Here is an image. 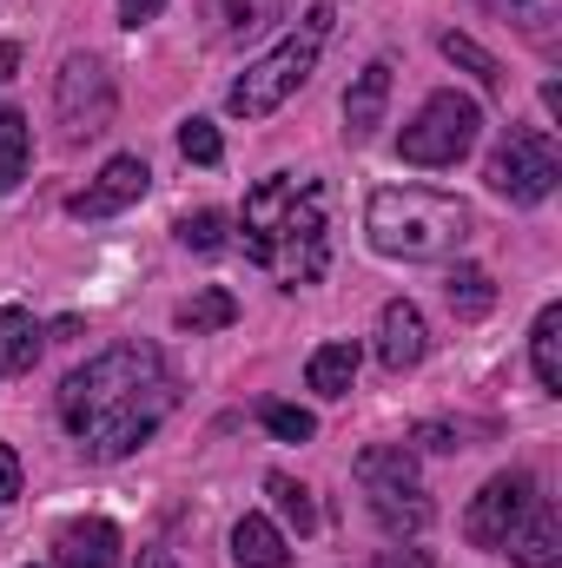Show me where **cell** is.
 <instances>
[{"instance_id": "obj_1", "label": "cell", "mask_w": 562, "mask_h": 568, "mask_svg": "<svg viewBox=\"0 0 562 568\" xmlns=\"http://www.w3.org/2000/svg\"><path fill=\"white\" fill-rule=\"evenodd\" d=\"M172 410H179V384L152 344H113L80 371H67L60 384V424L73 429V443L93 463L133 456Z\"/></svg>"}, {"instance_id": "obj_2", "label": "cell", "mask_w": 562, "mask_h": 568, "mask_svg": "<svg viewBox=\"0 0 562 568\" xmlns=\"http://www.w3.org/2000/svg\"><path fill=\"white\" fill-rule=\"evenodd\" d=\"M239 245L252 265H265L284 291L318 284L331 265V192L311 172H272L245 192Z\"/></svg>"}, {"instance_id": "obj_3", "label": "cell", "mask_w": 562, "mask_h": 568, "mask_svg": "<svg viewBox=\"0 0 562 568\" xmlns=\"http://www.w3.org/2000/svg\"><path fill=\"white\" fill-rule=\"evenodd\" d=\"M364 232L384 258L443 265L470 245V205L436 192V185H378L364 205Z\"/></svg>"}, {"instance_id": "obj_4", "label": "cell", "mask_w": 562, "mask_h": 568, "mask_svg": "<svg viewBox=\"0 0 562 568\" xmlns=\"http://www.w3.org/2000/svg\"><path fill=\"white\" fill-rule=\"evenodd\" d=\"M324 33H331V0H318L311 13H304V27L298 33H284L279 47L265 53V60H252L239 80H232V93H225V106L239 113V120H272L284 100L318 73V53H324Z\"/></svg>"}, {"instance_id": "obj_5", "label": "cell", "mask_w": 562, "mask_h": 568, "mask_svg": "<svg viewBox=\"0 0 562 568\" xmlns=\"http://www.w3.org/2000/svg\"><path fill=\"white\" fill-rule=\"evenodd\" d=\"M358 483H364V503H371V516H378L384 536L404 542V536H423V529L436 523V503L423 496L411 443H378V449H364V456H358Z\"/></svg>"}, {"instance_id": "obj_6", "label": "cell", "mask_w": 562, "mask_h": 568, "mask_svg": "<svg viewBox=\"0 0 562 568\" xmlns=\"http://www.w3.org/2000/svg\"><path fill=\"white\" fill-rule=\"evenodd\" d=\"M483 140V106L470 93H430L398 133V159L411 165H456L470 145Z\"/></svg>"}, {"instance_id": "obj_7", "label": "cell", "mask_w": 562, "mask_h": 568, "mask_svg": "<svg viewBox=\"0 0 562 568\" xmlns=\"http://www.w3.org/2000/svg\"><path fill=\"white\" fill-rule=\"evenodd\" d=\"M120 113V93H113V73L93 60V53H67L60 60V80H53V120L60 133L80 145V140H100Z\"/></svg>"}, {"instance_id": "obj_8", "label": "cell", "mask_w": 562, "mask_h": 568, "mask_svg": "<svg viewBox=\"0 0 562 568\" xmlns=\"http://www.w3.org/2000/svg\"><path fill=\"white\" fill-rule=\"evenodd\" d=\"M490 192L496 199H510V205H543L550 192H556L562 179V159L550 133H536V126H510V140L490 152Z\"/></svg>"}, {"instance_id": "obj_9", "label": "cell", "mask_w": 562, "mask_h": 568, "mask_svg": "<svg viewBox=\"0 0 562 568\" xmlns=\"http://www.w3.org/2000/svg\"><path fill=\"white\" fill-rule=\"evenodd\" d=\"M536 503V476L530 469H503V476H490L476 496H470V509H463V536L476 542V549H503V536L516 529V516Z\"/></svg>"}, {"instance_id": "obj_10", "label": "cell", "mask_w": 562, "mask_h": 568, "mask_svg": "<svg viewBox=\"0 0 562 568\" xmlns=\"http://www.w3.org/2000/svg\"><path fill=\"white\" fill-rule=\"evenodd\" d=\"M145 185H152L145 159H140V152H120V159H107V165H100V179H93L87 192H73V199H67V212H73V219H113V212L140 205Z\"/></svg>"}, {"instance_id": "obj_11", "label": "cell", "mask_w": 562, "mask_h": 568, "mask_svg": "<svg viewBox=\"0 0 562 568\" xmlns=\"http://www.w3.org/2000/svg\"><path fill=\"white\" fill-rule=\"evenodd\" d=\"M423 357H430V324H423V311L411 297H391V304L378 311V364H384L391 377H404V371H418Z\"/></svg>"}, {"instance_id": "obj_12", "label": "cell", "mask_w": 562, "mask_h": 568, "mask_svg": "<svg viewBox=\"0 0 562 568\" xmlns=\"http://www.w3.org/2000/svg\"><path fill=\"white\" fill-rule=\"evenodd\" d=\"M503 556L516 568H562V523H556V503L550 496H536L516 516V529L503 536Z\"/></svg>"}, {"instance_id": "obj_13", "label": "cell", "mask_w": 562, "mask_h": 568, "mask_svg": "<svg viewBox=\"0 0 562 568\" xmlns=\"http://www.w3.org/2000/svg\"><path fill=\"white\" fill-rule=\"evenodd\" d=\"M384 106H391V60H371L351 87H344V133L351 140H371L384 126Z\"/></svg>"}, {"instance_id": "obj_14", "label": "cell", "mask_w": 562, "mask_h": 568, "mask_svg": "<svg viewBox=\"0 0 562 568\" xmlns=\"http://www.w3.org/2000/svg\"><path fill=\"white\" fill-rule=\"evenodd\" d=\"M60 568H120V529L107 516H80L60 529Z\"/></svg>"}, {"instance_id": "obj_15", "label": "cell", "mask_w": 562, "mask_h": 568, "mask_svg": "<svg viewBox=\"0 0 562 568\" xmlns=\"http://www.w3.org/2000/svg\"><path fill=\"white\" fill-rule=\"evenodd\" d=\"M40 344H47V331L33 324V311H20V304H0V377H20V371H33V364H40Z\"/></svg>"}, {"instance_id": "obj_16", "label": "cell", "mask_w": 562, "mask_h": 568, "mask_svg": "<svg viewBox=\"0 0 562 568\" xmlns=\"http://www.w3.org/2000/svg\"><path fill=\"white\" fill-rule=\"evenodd\" d=\"M232 562L239 568H284L291 562L284 529L272 516H239V523H232Z\"/></svg>"}, {"instance_id": "obj_17", "label": "cell", "mask_w": 562, "mask_h": 568, "mask_svg": "<svg viewBox=\"0 0 562 568\" xmlns=\"http://www.w3.org/2000/svg\"><path fill=\"white\" fill-rule=\"evenodd\" d=\"M304 384H311L318 397H351V384H358V344H351V337L318 344L311 364H304Z\"/></svg>"}, {"instance_id": "obj_18", "label": "cell", "mask_w": 562, "mask_h": 568, "mask_svg": "<svg viewBox=\"0 0 562 568\" xmlns=\"http://www.w3.org/2000/svg\"><path fill=\"white\" fill-rule=\"evenodd\" d=\"M530 364H536V384L562 397V304H543L536 324H530Z\"/></svg>"}, {"instance_id": "obj_19", "label": "cell", "mask_w": 562, "mask_h": 568, "mask_svg": "<svg viewBox=\"0 0 562 568\" xmlns=\"http://www.w3.org/2000/svg\"><path fill=\"white\" fill-rule=\"evenodd\" d=\"M443 297H450V317H463V324H476V317H490V304H496V284L483 265H456L450 284H443Z\"/></svg>"}, {"instance_id": "obj_20", "label": "cell", "mask_w": 562, "mask_h": 568, "mask_svg": "<svg viewBox=\"0 0 562 568\" xmlns=\"http://www.w3.org/2000/svg\"><path fill=\"white\" fill-rule=\"evenodd\" d=\"M225 324H239V297L225 291V284H205L199 297H185L179 304V331H225Z\"/></svg>"}, {"instance_id": "obj_21", "label": "cell", "mask_w": 562, "mask_h": 568, "mask_svg": "<svg viewBox=\"0 0 562 568\" xmlns=\"http://www.w3.org/2000/svg\"><path fill=\"white\" fill-rule=\"evenodd\" d=\"M27 152H33V133L13 106H0V199L27 179Z\"/></svg>"}, {"instance_id": "obj_22", "label": "cell", "mask_w": 562, "mask_h": 568, "mask_svg": "<svg viewBox=\"0 0 562 568\" xmlns=\"http://www.w3.org/2000/svg\"><path fill=\"white\" fill-rule=\"evenodd\" d=\"M179 245H185V252H199V258H212V252H225V245H232V219H225L219 205L185 212V219H179Z\"/></svg>"}, {"instance_id": "obj_23", "label": "cell", "mask_w": 562, "mask_h": 568, "mask_svg": "<svg viewBox=\"0 0 562 568\" xmlns=\"http://www.w3.org/2000/svg\"><path fill=\"white\" fill-rule=\"evenodd\" d=\"M443 60H450V67H463V73H470L476 87H490V93L503 87V67H496V53H483L470 33H443Z\"/></svg>"}, {"instance_id": "obj_24", "label": "cell", "mask_w": 562, "mask_h": 568, "mask_svg": "<svg viewBox=\"0 0 562 568\" xmlns=\"http://www.w3.org/2000/svg\"><path fill=\"white\" fill-rule=\"evenodd\" d=\"M265 496L279 503V516L298 529V536H311V529H318V503H311V489H304V483H291V476H265Z\"/></svg>"}, {"instance_id": "obj_25", "label": "cell", "mask_w": 562, "mask_h": 568, "mask_svg": "<svg viewBox=\"0 0 562 568\" xmlns=\"http://www.w3.org/2000/svg\"><path fill=\"white\" fill-rule=\"evenodd\" d=\"M219 13H225V33L232 40H245V33H259V27H272L284 13V0H219Z\"/></svg>"}, {"instance_id": "obj_26", "label": "cell", "mask_w": 562, "mask_h": 568, "mask_svg": "<svg viewBox=\"0 0 562 568\" xmlns=\"http://www.w3.org/2000/svg\"><path fill=\"white\" fill-rule=\"evenodd\" d=\"M179 152H185L192 165H219V159H225V140H219V126H212V120H199V113H192V120H179Z\"/></svg>"}, {"instance_id": "obj_27", "label": "cell", "mask_w": 562, "mask_h": 568, "mask_svg": "<svg viewBox=\"0 0 562 568\" xmlns=\"http://www.w3.org/2000/svg\"><path fill=\"white\" fill-rule=\"evenodd\" d=\"M259 424L272 429L279 443H311V436H318V417H311V410H298V404H265V410H259Z\"/></svg>"}, {"instance_id": "obj_28", "label": "cell", "mask_w": 562, "mask_h": 568, "mask_svg": "<svg viewBox=\"0 0 562 568\" xmlns=\"http://www.w3.org/2000/svg\"><path fill=\"white\" fill-rule=\"evenodd\" d=\"M411 443L436 449V456H450V449H463V429H450V424H418V429H411Z\"/></svg>"}, {"instance_id": "obj_29", "label": "cell", "mask_w": 562, "mask_h": 568, "mask_svg": "<svg viewBox=\"0 0 562 568\" xmlns=\"http://www.w3.org/2000/svg\"><path fill=\"white\" fill-rule=\"evenodd\" d=\"M371 568H443V562H436L430 549H404V542H398V549H378Z\"/></svg>"}, {"instance_id": "obj_30", "label": "cell", "mask_w": 562, "mask_h": 568, "mask_svg": "<svg viewBox=\"0 0 562 568\" xmlns=\"http://www.w3.org/2000/svg\"><path fill=\"white\" fill-rule=\"evenodd\" d=\"M159 13H165V0H120V27H133V33L145 20H159Z\"/></svg>"}, {"instance_id": "obj_31", "label": "cell", "mask_w": 562, "mask_h": 568, "mask_svg": "<svg viewBox=\"0 0 562 568\" xmlns=\"http://www.w3.org/2000/svg\"><path fill=\"white\" fill-rule=\"evenodd\" d=\"M13 496H20V456H13V449L0 443V509H7Z\"/></svg>"}, {"instance_id": "obj_32", "label": "cell", "mask_w": 562, "mask_h": 568, "mask_svg": "<svg viewBox=\"0 0 562 568\" xmlns=\"http://www.w3.org/2000/svg\"><path fill=\"white\" fill-rule=\"evenodd\" d=\"M13 67H20V47H13V40H0V80H13Z\"/></svg>"}, {"instance_id": "obj_33", "label": "cell", "mask_w": 562, "mask_h": 568, "mask_svg": "<svg viewBox=\"0 0 562 568\" xmlns=\"http://www.w3.org/2000/svg\"><path fill=\"white\" fill-rule=\"evenodd\" d=\"M140 568H179V556H172V549H145Z\"/></svg>"}]
</instances>
